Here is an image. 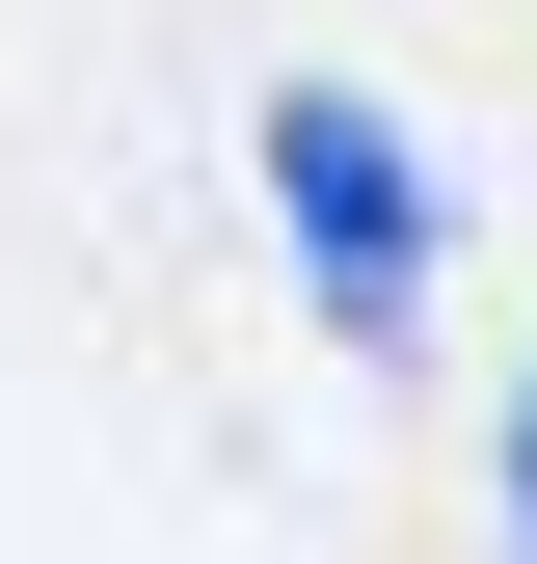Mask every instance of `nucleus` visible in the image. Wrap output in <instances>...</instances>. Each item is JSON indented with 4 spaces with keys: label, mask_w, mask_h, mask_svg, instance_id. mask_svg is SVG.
Listing matches in <instances>:
<instances>
[{
    "label": "nucleus",
    "mask_w": 537,
    "mask_h": 564,
    "mask_svg": "<svg viewBox=\"0 0 537 564\" xmlns=\"http://www.w3.org/2000/svg\"><path fill=\"white\" fill-rule=\"evenodd\" d=\"M268 216H296V269H322V349L430 323V162H403L376 82H268Z\"/></svg>",
    "instance_id": "nucleus-1"
},
{
    "label": "nucleus",
    "mask_w": 537,
    "mask_h": 564,
    "mask_svg": "<svg viewBox=\"0 0 537 564\" xmlns=\"http://www.w3.org/2000/svg\"><path fill=\"white\" fill-rule=\"evenodd\" d=\"M511 538H537V377H511Z\"/></svg>",
    "instance_id": "nucleus-2"
}]
</instances>
